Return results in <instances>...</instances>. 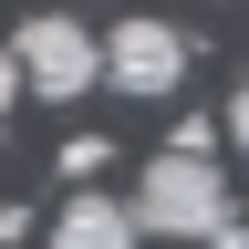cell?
I'll list each match as a JSON object with an SVG mask.
<instances>
[{
	"label": "cell",
	"instance_id": "obj_5",
	"mask_svg": "<svg viewBox=\"0 0 249 249\" xmlns=\"http://www.w3.org/2000/svg\"><path fill=\"white\" fill-rule=\"evenodd\" d=\"M104 156H114L104 135H62V145H52V166L73 177V187H93V166H104Z\"/></svg>",
	"mask_w": 249,
	"mask_h": 249
},
{
	"label": "cell",
	"instance_id": "obj_2",
	"mask_svg": "<svg viewBox=\"0 0 249 249\" xmlns=\"http://www.w3.org/2000/svg\"><path fill=\"white\" fill-rule=\"evenodd\" d=\"M11 73H21V93L73 104V93H93V83H104V42H93L73 11H31V21L11 31Z\"/></svg>",
	"mask_w": 249,
	"mask_h": 249
},
{
	"label": "cell",
	"instance_id": "obj_7",
	"mask_svg": "<svg viewBox=\"0 0 249 249\" xmlns=\"http://www.w3.org/2000/svg\"><path fill=\"white\" fill-rule=\"evenodd\" d=\"M229 145H239V156H249V83H239V93H229Z\"/></svg>",
	"mask_w": 249,
	"mask_h": 249
},
{
	"label": "cell",
	"instance_id": "obj_4",
	"mask_svg": "<svg viewBox=\"0 0 249 249\" xmlns=\"http://www.w3.org/2000/svg\"><path fill=\"white\" fill-rule=\"evenodd\" d=\"M52 249H135V218H124V197H93V187H73L52 218Z\"/></svg>",
	"mask_w": 249,
	"mask_h": 249
},
{
	"label": "cell",
	"instance_id": "obj_3",
	"mask_svg": "<svg viewBox=\"0 0 249 249\" xmlns=\"http://www.w3.org/2000/svg\"><path fill=\"white\" fill-rule=\"evenodd\" d=\"M187 62H197V42H187L177 21H124V31H104V83H114V93H135V104L177 93V83H187Z\"/></svg>",
	"mask_w": 249,
	"mask_h": 249
},
{
	"label": "cell",
	"instance_id": "obj_8",
	"mask_svg": "<svg viewBox=\"0 0 249 249\" xmlns=\"http://www.w3.org/2000/svg\"><path fill=\"white\" fill-rule=\"evenodd\" d=\"M11 104H21V73H11V52H0V124H11Z\"/></svg>",
	"mask_w": 249,
	"mask_h": 249
},
{
	"label": "cell",
	"instance_id": "obj_9",
	"mask_svg": "<svg viewBox=\"0 0 249 249\" xmlns=\"http://www.w3.org/2000/svg\"><path fill=\"white\" fill-rule=\"evenodd\" d=\"M208 249H249V229H239V218H229V229H218V239H208Z\"/></svg>",
	"mask_w": 249,
	"mask_h": 249
},
{
	"label": "cell",
	"instance_id": "obj_1",
	"mask_svg": "<svg viewBox=\"0 0 249 249\" xmlns=\"http://www.w3.org/2000/svg\"><path fill=\"white\" fill-rule=\"evenodd\" d=\"M135 218V239H218L229 229V177H218V156H156L145 187L124 197Z\"/></svg>",
	"mask_w": 249,
	"mask_h": 249
},
{
	"label": "cell",
	"instance_id": "obj_6",
	"mask_svg": "<svg viewBox=\"0 0 249 249\" xmlns=\"http://www.w3.org/2000/svg\"><path fill=\"white\" fill-rule=\"evenodd\" d=\"M166 156H218V124H208V114H187V124H177V145H166Z\"/></svg>",
	"mask_w": 249,
	"mask_h": 249
}]
</instances>
